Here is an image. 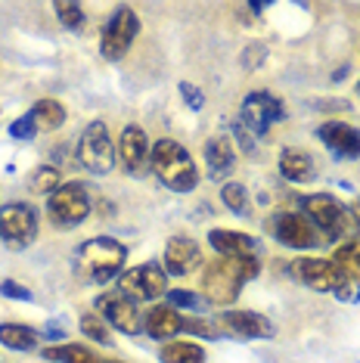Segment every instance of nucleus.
Here are the masks:
<instances>
[{
  "instance_id": "1",
  "label": "nucleus",
  "mask_w": 360,
  "mask_h": 363,
  "mask_svg": "<svg viewBox=\"0 0 360 363\" xmlns=\"http://www.w3.org/2000/svg\"><path fill=\"white\" fill-rule=\"evenodd\" d=\"M258 277V258H218L202 270V292L208 304L227 308L240 298L242 286Z\"/></svg>"
},
{
  "instance_id": "2",
  "label": "nucleus",
  "mask_w": 360,
  "mask_h": 363,
  "mask_svg": "<svg viewBox=\"0 0 360 363\" xmlns=\"http://www.w3.org/2000/svg\"><path fill=\"white\" fill-rule=\"evenodd\" d=\"M125 261H128V249L112 236L87 239L75 255L78 277L84 283H109V279H118L121 270H125Z\"/></svg>"
},
{
  "instance_id": "3",
  "label": "nucleus",
  "mask_w": 360,
  "mask_h": 363,
  "mask_svg": "<svg viewBox=\"0 0 360 363\" xmlns=\"http://www.w3.org/2000/svg\"><path fill=\"white\" fill-rule=\"evenodd\" d=\"M152 171L168 189L174 193H190L199 186V171L186 146H180L177 140H155L152 146Z\"/></svg>"
},
{
  "instance_id": "4",
  "label": "nucleus",
  "mask_w": 360,
  "mask_h": 363,
  "mask_svg": "<svg viewBox=\"0 0 360 363\" xmlns=\"http://www.w3.org/2000/svg\"><path fill=\"white\" fill-rule=\"evenodd\" d=\"M305 218L310 220L314 227H320L326 236L339 239V236H351L354 230L360 227L354 211H348L335 196H326V193H310V196H301L298 199Z\"/></svg>"
},
{
  "instance_id": "5",
  "label": "nucleus",
  "mask_w": 360,
  "mask_h": 363,
  "mask_svg": "<svg viewBox=\"0 0 360 363\" xmlns=\"http://www.w3.org/2000/svg\"><path fill=\"white\" fill-rule=\"evenodd\" d=\"M90 208H94L90 189L84 184H78V180H69V184H62L53 196H47V218L60 230L81 227L87 220Z\"/></svg>"
},
{
  "instance_id": "6",
  "label": "nucleus",
  "mask_w": 360,
  "mask_h": 363,
  "mask_svg": "<svg viewBox=\"0 0 360 363\" xmlns=\"http://www.w3.org/2000/svg\"><path fill=\"white\" fill-rule=\"evenodd\" d=\"M140 35V16H137L130 6H116V13L109 16L103 28V38H100V56L106 62H118L125 60L134 38Z\"/></svg>"
},
{
  "instance_id": "7",
  "label": "nucleus",
  "mask_w": 360,
  "mask_h": 363,
  "mask_svg": "<svg viewBox=\"0 0 360 363\" xmlns=\"http://www.w3.org/2000/svg\"><path fill=\"white\" fill-rule=\"evenodd\" d=\"M116 143L109 137V128L106 121H90V125L81 130L78 140V162L84 164L94 174H109L112 164H116Z\"/></svg>"
},
{
  "instance_id": "8",
  "label": "nucleus",
  "mask_w": 360,
  "mask_h": 363,
  "mask_svg": "<svg viewBox=\"0 0 360 363\" xmlns=\"http://www.w3.org/2000/svg\"><path fill=\"white\" fill-rule=\"evenodd\" d=\"M0 239L13 252L28 249L38 239V211L28 202H6L0 208Z\"/></svg>"
},
{
  "instance_id": "9",
  "label": "nucleus",
  "mask_w": 360,
  "mask_h": 363,
  "mask_svg": "<svg viewBox=\"0 0 360 363\" xmlns=\"http://www.w3.org/2000/svg\"><path fill=\"white\" fill-rule=\"evenodd\" d=\"M240 121L249 128V134L258 140L274 125L286 121V106H283L280 96H274L270 90H252V94H245V100H242Z\"/></svg>"
},
{
  "instance_id": "10",
  "label": "nucleus",
  "mask_w": 360,
  "mask_h": 363,
  "mask_svg": "<svg viewBox=\"0 0 360 363\" xmlns=\"http://www.w3.org/2000/svg\"><path fill=\"white\" fill-rule=\"evenodd\" d=\"M118 292L128 295L130 301H155L162 295H168V274L162 264H140V267H130L118 277Z\"/></svg>"
},
{
  "instance_id": "11",
  "label": "nucleus",
  "mask_w": 360,
  "mask_h": 363,
  "mask_svg": "<svg viewBox=\"0 0 360 363\" xmlns=\"http://www.w3.org/2000/svg\"><path fill=\"white\" fill-rule=\"evenodd\" d=\"M94 308H96V313H100L106 323H109L112 329H118L121 335H137L143 329V317H140V311H137V304L130 301L128 295H121V292L96 295Z\"/></svg>"
},
{
  "instance_id": "12",
  "label": "nucleus",
  "mask_w": 360,
  "mask_h": 363,
  "mask_svg": "<svg viewBox=\"0 0 360 363\" xmlns=\"http://www.w3.org/2000/svg\"><path fill=\"white\" fill-rule=\"evenodd\" d=\"M270 233L280 239L283 245L289 249H317L320 245V233L314 230V224L305 218V214H296V211H280L270 218Z\"/></svg>"
},
{
  "instance_id": "13",
  "label": "nucleus",
  "mask_w": 360,
  "mask_h": 363,
  "mask_svg": "<svg viewBox=\"0 0 360 363\" xmlns=\"http://www.w3.org/2000/svg\"><path fill=\"white\" fill-rule=\"evenodd\" d=\"M121 164H125L128 174L134 177H143L146 171H152V143L146 137V130L140 125H128L118 137V146H116Z\"/></svg>"
},
{
  "instance_id": "14",
  "label": "nucleus",
  "mask_w": 360,
  "mask_h": 363,
  "mask_svg": "<svg viewBox=\"0 0 360 363\" xmlns=\"http://www.w3.org/2000/svg\"><path fill=\"white\" fill-rule=\"evenodd\" d=\"M292 277H296L298 283H305L308 289L330 292V295H335L342 286L348 283V277L342 274L330 258H298L296 264H292Z\"/></svg>"
},
{
  "instance_id": "15",
  "label": "nucleus",
  "mask_w": 360,
  "mask_h": 363,
  "mask_svg": "<svg viewBox=\"0 0 360 363\" xmlns=\"http://www.w3.org/2000/svg\"><path fill=\"white\" fill-rule=\"evenodd\" d=\"M215 323L220 329V335H233V338H242V342L274 335V323L258 311H224L218 313Z\"/></svg>"
},
{
  "instance_id": "16",
  "label": "nucleus",
  "mask_w": 360,
  "mask_h": 363,
  "mask_svg": "<svg viewBox=\"0 0 360 363\" xmlns=\"http://www.w3.org/2000/svg\"><path fill=\"white\" fill-rule=\"evenodd\" d=\"M202 264V249L190 236H171L165 245V274L186 277Z\"/></svg>"
},
{
  "instance_id": "17",
  "label": "nucleus",
  "mask_w": 360,
  "mask_h": 363,
  "mask_svg": "<svg viewBox=\"0 0 360 363\" xmlns=\"http://www.w3.org/2000/svg\"><path fill=\"white\" fill-rule=\"evenodd\" d=\"M317 137L323 140V146L339 155V159H360V130L354 125H345V121H323L317 128Z\"/></svg>"
},
{
  "instance_id": "18",
  "label": "nucleus",
  "mask_w": 360,
  "mask_h": 363,
  "mask_svg": "<svg viewBox=\"0 0 360 363\" xmlns=\"http://www.w3.org/2000/svg\"><path fill=\"white\" fill-rule=\"evenodd\" d=\"M208 245L220 258H258V252H261L258 239L249 233H240V230H211Z\"/></svg>"
},
{
  "instance_id": "19",
  "label": "nucleus",
  "mask_w": 360,
  "mask_h": 363,
  "mask_svg": "<svg viewBox=\"0 0 360 363\" xmlns=\"http://www.w3.org/2000/svg\"><path fill=\"white\" fill-rule=\"evenodd\" d=\"M280 174L289 180V184H310V180L317 177V164L305 150L289 146V150L280 152Z\"/></svg>"
},
{
  "instance_id": "20",
  "label": "nucleus",
  "mask_w": 360,
  "mask_h": 363,
  "mask_svg": "<svg viewBox=\"0 0 360 363\" xmlns=\"http://www.w3.org/2000/svg\"><path fill=\"white\" fill-rule=\"evenodd\" d=\"M184 323V313H177L171 304H159L143 317V329L150 338H174Z\"/></svg>"
},
{
  "instance_id": "21",
  "label": "nucleus",
  "mask_w": 360,
  "mask_h": 363,
  "mask_svg": "<svg viewBox=\"0 0 360 363\" xmlns=\"http://www.w3.org/2000/svg\"><path fill=\"white\" fill-rule=\"evenodd\" d=\"M206 164H208V177L211 180H220L233 171L236 164V152H233V143L227 137H211L206 143Z\"/></svg>"
},
{
  "instance_id": "22",
  "label": "nucleus",
  "mask_w": 360,
  "mask_h": 363,
  "mask_svg": "<svg viewBox=\"0 0 360 363\" xmlns=\"http://www.w3.org/2000/svg\"><path fill=\"white\" fill-rule=\"evenodd\" d=\"M38 333L26 323H0V345L10 351H31L38 348Z\"/></svg>"
},
{
  "instance_id": "23",
  "label": "nucleus",
  "mask_w": 360,
  "mask_h": 363,
  "mask_svg": "<svg viewBox=\"0 0 360 363\" xmlns=\"http://www.w3.org/2000/svg\"><path fill=\"white\" fill-rule=\"evenodd\" d=\"M159 360L162 363H206V348L196 342H186V338H174L168 342L165 348L159 351Z\"/></svg>"
},
{
  "instance_id": "24",
  "label": "nucleus",
  "mask_w": 360,
  "mask_h": 363,
  "mask_svg": "<svg viewBox=\"0 0 360 363\" xmlns=\"http://www.w3.org/2000/svg\"><path fill=\"white\" fill-rule=\"evenodd\" d=\"M28 115L38 125V130H56L65 125V106L60 100H38Z\"/></svg>"
},
{
  "instance_id": "25",
  "label": "nucleus",
  "mask_w": 360,
  "mask_h": 363,
  "mask_svg": "<svg viewBox=\"0 0 360 363\" xmlns=\"http://www.w3.org/2000/svg\"><path fill=\"white\" fill-rule=\"evenodd\" d=\"M44 360H56V363H103V357H96L87 345H47Z\"/></svg>"
},
{
  "instance_id": "26",
  "label": "nucleus",
  "mask_w": 360,
  "mask_h": 363,
  "mask_svg": "<svg viewBox=\"0 0 360 363\" xmlns=\"http://www.w3.org/2000/svg\"><path fill=\"white\" fill-rule=\"evenodd\" d=\"M332 264L342 270L348 279H354V283H360V239H351V242L339 245L332 255Z\"/></svg>"
},
{
  "instance_id": "27",
  "label": "nucleus",
  "mask_w": 360,
  "mask_h": 363,
  "mask_svg": "<svg viewBox=\"0 0 360 363\" xmlns=\"http://www.w3.org/2000/svg\"><path fill=\"white\" fill-rule=\"evenodd\" d=\"M60 186H62V171L53 168V164H40L28 177V189L38 196H53Z\"/></svg>"
},
{
  "instance_id": "28",
  "label": "nucleus",
  "mask_w": 360,
  "mask_h": 363,
  "mask_svg": "<svg viewBox=\"0 0 360 363\" xmlns=\"http://www.w3.org/2000/svg\"><path fill=\"white\" fill-rule=\"evenodd\" d=\"M220 202H224L233 214H242V218L252 211L249 189H245L242 184H236V180H230V184H224V189H220Z\"/></svg>"
},
{
  "instance_id": "29",
  "label": "nucleus",
  "mask_w": 360,
  "mask_h": 363,
  "mask_svg": "<svg viewBox=\"0 0 360 363\" xmlns=\"http://www.w3.org/2000/svg\"><path fill=\"white\" fill-rule=\"evenodd\" d=\"M81 335L90 338V342H96V345H112L109 323H106L100 313H81Z\"/></svg>"
},
{
  "instance_id": "30",
  "label": "nucleus",
  "mask_w": 360,
  "mask_h": 363,
  "mask_svg": "<svg viewBox=\"0 0 360 363\" xmlns=\"http://www.w3.org/2000/svg\"><path fill=\"white\" fill-rule=\"evenodd\" d=\"M53 10L56 16H60V22L69 31H84L87 26V13L81 10V4H69V0H56L53 4Z\"/></svg>"
},
{
  "instance_id": "31",
  "label": "nucleus",
  "mask_w": 360,
  "mask_h": 363,
  "mask_svg": "<svg viewBox=\"0 0 360 363\" xmlns=\"http://www.w3.org/2000/svg\"><path fill=\"white\" fill-rule=\"evenodd\" d=\"M171 308H180V311H206L208 308V301H206V295H196L190 292V289H171V292L165 295Z\"/></svg>"
},
{
  "instance_id": "32",
  "label": "nucleus",
  "mask_w": 360,
  "mask_h": 363,
  "mask_svg": "<svg viewBox=\"0 0 360 363\" xmlns=\"http://www.w3.org/2000/svg\"><path fill=\"white\" fill-rule=\"evenodd\" d=\"M177 90H180V96H184V103L190 106L193 112H202V109H206V94H202V90L196 87V84H190V81H180Z\"/></svg>"
},
{
  "instance_id": "33",
  "label": "nucleus",
  "mask_w": 360,
  "mask_h": 363,
  "mask_svg": "<svg viewBox=\"0 0 360 363\" xmlns=\"http://www.w3.org/2000/svg\"><path fill=\"white\" fill-rule=\"evenodd\" d=\"M180 329H190V333L206 335V338H218V335H220V329H218L215 320H193V317H184Z\"/></svg>"
},
{
  "instance_id": "34",
  "label": "nucleus",
  "mask_w": 360,
  "mask_h": 363,
  "mask_svg": "<svg viewBox=\"0 0 360 363\" xmlns=\"http://www.w3.org/2000/svg\"><path fill=\"white\" fill-rule=\"evenodd\" d=\"M0 295H4V298H13V301H35L31 289L19 286L16 279H4V283H0Z\"/></svg>"
},
{
  "instance_id": "35",
  "label": "nucleus",
  "mask_w": 360,
  "mask_h": 363,
  "mask_svg": "<svg viewBox=\"0 0 360 363\" xmlns=\"http://www.w3.org/2000/svg\"><path fill=\"white\" fill-rule=\"evenodd\" d=\"M38 134V125L31 121V115H22V118H16L10 125V137L13 140H31Z\"/></svg>"
},
{
  "instance_id": "36",
  "label": "nucleus",
  "mask_w": 360,
  "mask_h": 363,
  "mask_svg": "<svg viewBox=\"0 0 360 363\" xmlns=\"http://www.w3.org/2000/svg\"><path fill=\"white\" fill-rule=\"evenodd\" d=\"M264 56H267L264 44H249V47H245V53H242V69L261 65V62H264Z\"/></svg>"
},
{
  "instance_id": "37",
  "label": "nucleus",
  "mask_w": 360,
  "mask_h": 363,
  "mask_svg": "<svg viewBox=\"0 0 360 363\" xmlns=\"http://www.w3.org/2000/svg\"><path fill=\"white\" fill-rule=\"evenodd\" d=\"M233 134H236V140H240V146L245 152H255V137L249 134V128H245L242 121H233Z\"/></svg>"
},
{
  "instance_id": "38",
  "label": "nucleus",
  "mask_w": 360,
  "mask_h": 363,
  "mask_svg": "<svg viewBox=\"0 0 360 363\" xmlns=\"http://www.w3.org/2000/svg\"><path fill=\"white\" fill-rule=\"evenodd\" d=\"M335 298H339V301H345V304H351V301H360V286L354 283V279H348V283L342 286L339 292H335Z\"/></svg>"
},
{
  "instance_id": "39",
  "label": "nucleus",
  "mask_w": 360,
  "mask_h": 363,
  "mask_svg": "<svg viewBox=\"0 0 360 363\" xmlns=\"http://www.w3.org/2000/svg\"><path fill=\"white\" fill-rule=\"evenodd\" d=\"M44 335H47V338H62L65 333H62V329H60V326H53V323H50V326H47V329H44Z\"/></svg>"
},
{
  "instance_id": "40",
  "label": "nucleus",
  "mask_w": 360,
  "mask_h": 363,
  "mask_svg": "<svg viewBox=\"0 0 360 363\" xmlns=\"http://www.w3.org/2000/svg\"><path fill=\"white\" fill-rule=\"evenodd\" d=\"M354 218H357V224H360V205H357V208H354Z\"/></svg>"
},
{
  "instance_id": "41",
  "label": "nucleus",
  "mask_w": 360,
  "mask_h": 363,
  "mask_svg": "<svg viewBox=\"0 0 360 363\" xmlns=\"http://www.w3.org/2000/svg\"><path fill=\"white\" fill-rule=\"evenodd\" d=\"M103 363H125V360H103Z\"/></svg>"
},
{
  "instance_id": "42",
  "label": "nucleus",
  "mask_w": 360,
  "mask_h": 363,
  "mask_svg": "<svg viewBox=\"0 0 360 363\" xmlns=\"http://www.w3.org/2000/svg\"><path fill=\"white\" fill-rule=\"evenodd\" d=\"M357 96H360V81H357Z\"/></svg>"
}]
</instances>
